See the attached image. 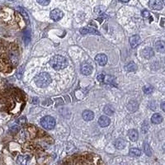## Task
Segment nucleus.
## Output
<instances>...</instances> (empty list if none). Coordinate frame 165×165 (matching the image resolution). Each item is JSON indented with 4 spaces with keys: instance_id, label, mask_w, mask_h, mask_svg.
Here are the masks:
<instances>
[{
    "instance_id": "nucleus-22",
    "label": "nucleus",
    "mask_w": 165,
    "mask_h": 165,
    "mask_svg": "<svg viewBox=\"0 0 165 165\" xmlns=\"http://www.w3.org/2000/svg\"><path fill=\"white\" fill-rule=\"evenodd\" d=\"M17 9H18V11L22 15V17H23L25 20L26 21V22H29V17H28V14H27L26 12L24 10V8H22V7H18Z\"/></svg>"
},
{
    "instance_id": "nucleus-19",
    "label": "nucleus",
    "mask_w": 165,
    "mask_h": 165,
    "mask_svg": "<svg viewBox=\"0 0 165 165\" xmlns=\"http://www.w3.org/2000/svg\"><path fill=\"white\" fill-rule=\"evenodd\" d=\"M125 69L127 72H134L137 69V65L135 63L131 61L125 66Z\"/></svg>"
},
{
    "instance_id": "nucleus-12",
    "label": "nucleus",
    "mask_w": 165,
    "mask_h": 165,
    "mask_svg": "<svg viewBox=\"0 0 165 165\" xmlns=\"http://www.w3.org/2000/svg\"><path fill=\"white\" fill-rule=\"evenodd\" d=\"M154 55V52H153V50L152 48H150V47H146V48H145V49L142 50V55L145 58V59H150V58H152Z\"/></svg>"
},
{
    "instance_id": "nucleus-24",
    "label": "nucleus",
    "mask_w": 165,
    "mask_h": 165,
    "mask_svg": "<svg viewBox=\"0 0 165 165\" xmlns=\"http://www.w3.org/2000/svg\"><path fill=\"white\" fill-rule=\"evenodd\" d=\"M143 92L145 94H151L153 92V87L151 85H145L143 88Z\"/></svg>"
},
{
    "instance_id": "nucleus-32",
    "label": "nucleus",
    "mask_w": 165,
    "mask_h": 165,
    "mask_svg": "<svg viewBox=\"0 0 165 165\" xmlns=\"http://www.w3.org/2000/svg\"><path fill=\"white\" fill-rule=\"evenodd\" d=\"M121 2H122V3H127V2H129L130 0H120Z\"/></svg>"
},
{
    "instance_id": "nucleus-25",
    "label": "nucleus",
    "mask_w": 165,
    "mask_h": 165,
    "mask_svg": "<svg viewBox=\"0 0 165 165\" xmlns=\"http://www.w3.org/2000/svg\"><path fill=\"white\" fill-rule=\"evenodd\" d=\"M142 16H143V18H145L149 19L150 22L153 21V18L151 17L150 12H149V11H147V10H143V11H142Z\"/></svg>"
},
{
    "instance_id": "nucleus-10",
    "label": "nucleus",
    "mask_w": 165,
    "mask_h": 165,
    "mask_svg": "<svg viewBox=\"0 0 165 165\" xmlns=\"http://www.w3.org/2000/svg\"><path fill=\"white\" fill-rule=\"evenodd\" d=\"M80 33L82 35H87V34H92V35H100L99 31H98L96 29L92 27H84L80 29Z\"/></svg>"
},
{
    "instance_id": "nucleus-11",
    "label": "nucleus",
    "mask_w": 165,
    "mask_h": 165,
    "mask_svg": "<svg viewBox=\"0 0 165 165\" xmlns=\"http://www.w3.org/2000/svg\"><path fill=\"white\" fill-rule=\"evenodd\" d=\"M111 120L108 116H100V118L98 119V124L100 125V126L102 127H107L110 125Z\"/></svg>"
},
{
    "instance_id": "nucleus-18",
    "label": "nucleus",
    "mask_w": 165,
    "mask_h": 165,
    "mask_svg": "<svg viewBox=\"0 0 165 165\" xmlns=\"http://www.w3.org/2000/svg\"><path fill=\"white\" fill-rule=\"evenodd\" d=\"M155 49L159 52H164L165 51V42L163 41H158L154 44Z\"/></svg>"
},
{
    "instance_id": "nucleus-14",
    "label": "nucleus",
    "mask_w": 165,
    "mask_h": 165,
    "mask_svg": "<svg viewBox=\"0 0 165 165\" xmlns=\"http://www.w3.org/2000/svg\"><path fill=\"white\" fill-rule=\"evenodd\" d=\"M138 108H139V104L134 100L130 101L127 104V110L130 111H132V112L136 111L138 110Z\"/></svg>"
},
{
    "instance_id": "nucleus-17",
    "label": "nucleus",
    "mask_w": 165,
    "mask_h": 165,
    "mask_svg": "<svg viewBox=\"0 0 165 165\" xmlns=\"http://www.w3.org/2000/svg\"><path fill=\"white\" fill-rule=\"evenodd\" d=\"M114 145L116 147V149H123L126 145V142L124 139H117L115 142H114Z\"/></svg>"
},
{
    "instance_id": "nucleus-9",
    "label": "nucleus",
    "mask_w": 165,
    "mask_h": 165,
    "mask_svg": "<svg viewBox=\"0 0 165 165\" xmlns=\"http://www.w3.org/2000/svg\"><path fill=\"white\" fill-rule=\"evenodd\" d=\"M141 43V39L140 36L134 35V36H132V37H130V46H131L132 48H135V47L138 46Z\"/></svg>"
},
{
    "instance_id": "nucleus-23",
    "label": "nucleus",
    "mask_w": 165,
    "mask_h": 165,
    "mask_svg": "<svg viewBox=\"0 0 165 165\" xmlns=\"http://www.w3.org/2000/svg\"><path fill=\"white\" fill-rule=\"evenodd\" d=\"M23 39H24L25 44L26 45H28V43L31 40V33H30V31L29 30H26L24 31V36H23Z\"/></svg>"
},
{
    "instance_id": "nucleus-16",
    "label": "nucleus",
    "mask_w": 165,
    "mask_h": 165,
    "mask_svg": "<svg viewBox=\"0 0 165 165\" xmlns=\"http://www.w3.org/2000/svg\"><path fill=\"white\" fill-rule=\"evenodd\" d=\"M163 121H164V118L159 113H155L151 117V122H152L153 124H155V125L160 124Z\"/></svg>"
},
{
    "instance_id": "nucleus-27",
    "label": "nucleus",
    "mask_w": 165,
    "mask_h": 165,
    "mask_svg": "<svg viewBox=\"0 0 165 165\" xmlns=\"http://www.w3.org/2000/svg\"><path fill=\"white\" fill-rule=\"evenodd\" d=\"M37 3L42 6H47L50 3V0H37Z\"/></svg>"
},
{
    "instance_id": "nucleus-33",
    "label": "nucleus",
    "mask_w": 165,
    "mask_h": 165,
    "mask_svg": "<svg viewBox=\"0 0 165 165\" xmlns=\"http://www.w3.org/2000/svg\"><path fill=\"white\" fill-rule=\"evenodd\" d=\"M163 3L165 5V0H163Z\"/></svg>"
},
{
    "instance_id": "nucleus-15",
    "label": "nucleus",
    "mask_w": 165,
    "mask_h": 165,
    "mask_svg": "<svg viewBox=\"0 0 165 165\" xmlns=\"http://www.w3.org/2000/svg\"><path fill=\"white\" fill-rule=\"evenodd\" d=\"M128 136L130 141L134 142V141H137V140H138V138H139V133H138V131H137L136 130H134V129H131V130H129Z\"/></svg>"
},
{
    "instance_id": "nucleus-4",
    "label": "nucleus",
    "mask_w": 165,
    "mask_h": 165,
    "mask_svg": "<svg viewBox=\"0 0 165 165\" xmlns=\"http://www.w3.org/2000/svg\"><path fill=\"white\" fill-rule=\"evenodd\" d=\"M50 18L52 19L53 21L57 22V21H60L64 17V12L59 8H55L50 12Z\"/></svg>"
},
{
    "instance_id": "nucleus-7",
    "label": "nucleus",
    "mask_w": 165,
    "mask_h": 165,
    "mask_svg": "<svg viewBox=\"0 0 165 165\" xmlns=\"http://www.w3.org/2000/svg\"><path fill=\"white\" fill-rule=\"evenodd\" d=\"M31 161V156L29 155H19L17 159V163L18 165H29Z\"/></svg>"
},
{
    "instance_id": "nucleus-29",
    "label": "nucleus",
    "mask_w": 165,
    "mask_h": 165,
    "mask_svg": "<svg viewBox=\"0 0 165 165\" xmlns=\"http://www.w3.org/2000/svg\"><path fill=\"white\" fill-rule=\"evenodd\" d=\"M104 76H105L104 74H103V73H101V74H99V75H98V78H97V79H98V81H99V82L103 83V79H104Z\"/></svg>"
},
{
    "instance_id": "nucleus-1",
    "label": "nucleus",
    "mask_w": 165,
    "mask_h": 165,
    "mask_svg": "<svg viewBox=\"0 0 165 165\" xmlns=\"http://www.w3.org/2000/svg\"><path fill=\"white\" fill-rule=\"evenodd\" d=\"M50 65L55 70H61L67 67L68 61L65 57L62 55H55L53 56L50 60Z\"/></svg>"
},
{
    "instance_id": "nucleus-21",
    "label": "nucleus",
    "mask_w": 165,
    "mask_h": 165,
    "mask_svg": "<svg viewBox=\"0 0 165 165\" xmlns=\"http://www.w3.org/2000/svg\"><path fill=\"white\" fill-rule=\"evenodd\" d=\"M130 154L133 157H139L141 154V149H139L137 148H131L130 149Z\"/></svg>"
},
{
    "instance_id": "nucleus-8",
    "label": "nucleus",
    "mask_w": 165,
    "mask_h": 165,
    "mask_svg": "<svg viewBox=\"0 0 165 165\" xmlns=\"http://www.w3.org/2000/svg\"><path fill=\"white\" fill-rule=\"evenodd\" d=\"M95 60L99 65L104 66L107 63V55H104V54H98L95 57Z\"/></svg>"
},
{
    "instance_id": "nucleus-28",
    "label": "nucleus",
    "mask_w": 165,
    "mask_h": 165,
    "mask_svg": "<svg viewBox=\"0 0 165 165\" xmlns=\"http://www.w3.org/2000/svg\"><path fill=\"white\" fill-rule=\"evenodd\" d=\"M23 67H20L18 70V72H17V77H18V79H21L22 78V73H23Z\"/></svg>"
},
{
    "instance_id": "nucleus-3",
    "label": "nucleus",
    "mask_w": 165,
    "mask_h": 165,
    "mask_svg": "<svg viewBox=\"0 0 165 165\" xmlns=\"http://www.w3.org/2000/svg\"><path fill=\"white\" fill-rule=\"evenodd\" d=\"M41 125L45 130H52L55 126V120L50 116H45L41 121Z\"/></svg>"
},
{
    "instance_id": "nucleus-20",
    "label": "nucleus",
    "mask_w": 165,
    "mask_h": 165,
    "mask_svg": "<svg viewBox=\"0 0 165 165\" xmlns=\"http://www.w3.org/2000/svg\"><path fill=\"white\" fill-rule=\"evenodd\" d=\"M104 112H105V114H107L108 116H111L115 112V108L113 107L112 105H106L104 107Z\"/></svg>"
},
{
    "instance_id": "nucleus-2",
    "label": "nucleus",
    "mask_w": 165,
    "mask_h": 165,
    "mask_svg": "<svg viewBox=\"0 0 165 165\" xmlns=\"http://www.w3.org/2000/svg\"><path fill=\"white\" fill-rule=\"evenodd\" d=\"M35 84L38 88H46L47 86H49L51 83V78L50 76L48 73L42 72L37 74V76L34 78Z\"/></svg>"
},
{
    "instance_id": "nucleus-31",
    "label": "nucleus",
    "mask_w": 165,
    "mask_h": 165,
    "mask_svg": "<svg viewBox=\"0 0 165 165\" xmlns=\"http://www.w3.org/2000/svg\"><path fill=\"white\" fill-rule=\"evenodd\" d=\"M160 107H161V109L165 112V102H163V103H161V106H160Z\"/></svg>"
},
{
    "instance_id": "nucleus-26",
    "label": "nucleus",
    "mask_w": 165,
    "mask_h": 165,
    "mask_svg": "<svg viewBox=\"0 0 165 165\" xmlns=\"http://www.w3.org/2000/svg\"><path fill=\"white\" fill-rule=\"evenodd\" d=\"M144 149H145V153H146L148 156H151L152 152H151L150 147L147 143H145V145H144Z\"/></svg>"
},
{
    "instance_id": "nucleus-13",
    "label": "nucleus",
    "mask_w": 165,
    "mask_h": 165,
    "mask_svg": "<svg viewBox=\"0 0 165 165\" xmlns=\"http://www.w3.org/2000/svg\"><path fill=\"white\" fill-rule=\"evenodd\" d=\"M82 116H83V118H84V121H86V122H90V121H92V119L94 118V113L92 112V111L85 110L84 111Z\"/></svg>"
},
{
    "instance_id": "nucleus-5",
    "label": "nucleus",
    "mask_w": 165,
    "mask_h": 165,
    "mask_svg": "<svg viewBox=\"0 0 165 165\" xmlns=\"http://www.w3.org/2000/svg\"><path fill=\"white\" fill-rule=\"evenodd\" d=\"M80 71L84 75H90L92 73V66L89 63L84 62L80 66Z\"/></svg>"
},
{
    "instance_id": "nucleus-6",
    "label": "nucleus",
    "mask_w": 165,
    "mask_h": 165,
    "mask_svg": "<svg viewBox=\"0 0 165 165\" xmlns=\"http://www.w3.org/2000/svg\"><path fill=\"white\" fill-rule=\"evenodd\" d=\"M149 6L153 10H161L163 8V3L160 0H149Z\"/></svg>"
},
{
    "instance_id": "nucleus-30",
    "label": "nucleus",
    "mask_w": 165,
    "mask_h": 165,
    "mask_svg": "<svg viewBox=\"0 0 165 165\" xmlns=\"http://www.w3.org/2000/svg\"><path fill=\"white\" fill-rule=\"evenodd\" d=\"M26 122V117L25 116H22V117H21V118H19L18 120V122L20 123V124H23Z\"/></svg>"
}]
</instances>
